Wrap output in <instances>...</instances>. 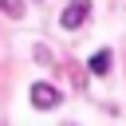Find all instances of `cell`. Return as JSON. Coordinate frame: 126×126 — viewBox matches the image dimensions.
Segmentation results:
<instances>
[{
	"label": "cell",
	"mask_w": 126,
	"mask_h": 126,
	"mask_svg": "<svg viewBox=\"0 0 126 126\" xmlns=\"http://www.w3.org/2000/svg\"><path fill=\"white\" fill-rule=\"evenodd\" d=\"M91 16V0H71L67 8H63V16H59V24H63V32H75L83 20Z\"/></svg>",
	"instance_id": "1"
},
{
	"label": "cell",
	"mask_w": 126,
	"mask_h": 126,
	"mask_svg": "<svg viewBox=\"0 0 126 126\" xmlns=\"http://www.w3.org/2000/svg\"><path fill=\"white\" fill-rule=\"evenodd\" d=\"M59 102V91L51 87V83H35L32 87V106H39V110H51Z\"/></svg>",
	"instance_id": "2"
},
{
	"label": "cell",
	"mask_w": 126,
	"mask_h": 126,
	"mask_svg": "<svg viewBox=\"0 0 126 126\" xmlns=\"http://www.w3.org/2000/svg\"><path fill=\"white\" fill-rule=\"evenodd\" d=\"M91 71H94V75H106V71H110V51L91 55Z\"/></svg>",
	"instance_id": "3"
},
{
	"label": "cell",
	"mask_w": 126,
	"mask_h": 126,
	"mask_svg": "<svg viewBox=\"0 0 126 126\" xmlns=\"http://www.w3.org/2000/svg\"><path fill=\"white\" fill-rule=\"evenodd\" d=\"M0 8H4L8 16H16V20L24 16V4H20V0H0Z\"/></svg>",
	"instance_id": "4"
}]
</instances>
